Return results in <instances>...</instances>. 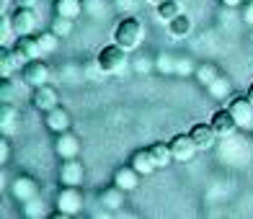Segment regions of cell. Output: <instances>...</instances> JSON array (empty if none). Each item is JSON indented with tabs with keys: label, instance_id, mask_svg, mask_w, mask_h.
I'll return each mask as SVG.
<instances>
[{
	"label": "cell",
	"instance_id": "cell-1",
	"mask_svg": "<svg viewBox=\"0 0 253 219\" xmlns=\"http://www.w3.org/2000/svg\"><path fill=\"white\" fill-rule=\"evenodd\" d=\"M142 39H145V26H142V21L134 18V16H126L124 21H119V26L114 29V41H117L119 47H124L126 52L137 49L142 44Z\"/></svg>",
	"mask_w": 253,
	"mask_h": 219
},
{
	"label": "cell",
	"instance_id": "cell-2",
	"mask_svg": "<svg viewBox=\"0 0 253 219\" xmlns=\"http://www.w3.org/2000/svg\"><path fill=\"white\" fill-rule=\"evenodd\" d=\"M54 206L60 217H73L83 209V193H80V186H62L54 196Z\"/></svg>",
	"mask_w": 253,
	"mask_h": 219
},
{
	"label": "cell",
	"instance_id": "cell-3",
	"mask_svg": "<svg viewBox=\"0 0 253 219\" xmlns=\"http://www.w3.org/2000/svg\"><path fill=\"white\" fill-rule=\"evenodd\" d=\"M96 60H98V65L103 67V73H106V75H119L126 67V49L114 41V44H109V47H103L98 52Z\"/></svg>",
	"mask_w": 253,
	"mask_h": 219
},
{
	"label": "cell",
	"instance_id": "cell-4",
	"mask_svg": "<svg viewBox=\"0 0 253 219\" xmlns=\"http://www.w3.org/2000/svg\"><path fill=\"white\" fill-rule=\"evenodd\" d=\"M21 80H24V85H29V88L47 85V80H49V67L44 65L39 57H37V60H29V62L24 65V70H21Z\"/></svg>",
	"mask_w": 253,
	"mask_h": 219
},
{
	"label": "cell",
	"instance_id": "cell-5",
	"mask_svg": "<svg viewBox=\"0 0 253 219\" xmlns=\"http://www.w3.org/2000/svg\"><path fill=\"white\" fill-rule=\"evenodd\" d=\"M168 145H170V152H173L176 163H191V160L197 157V152H199V147H197V142L191 140V134H176Z\"/></svg>",
	"mask_w": 253,
	"mask_h": 219
},
{
	"label": "cell",
	"instance_id": "cell-6",
	"mask_svg": "<svg viewBox=\"0 0 253 219\" xmlns=\"http://www.w3.org/2000/svg\"><path fill=\"white\" fill-rule=\"evenodd\" d=\"M227 109L233 111V116H235L240 129H251L253 126V103H251L248 96H233Z\"/></svg>",
	"mask_w": 253,
	"mask_h": 219
},
{
	"label": "cell",
	"instance_id": "cell-7",
	"mask_svg": "<svg viewBox=\"0 0 253 219\" xmlns=\"http://www.w3.org/2000/svg\"><path fill=\"white\" fill-rule=\"evenodd\" d=\"M10 21H13V29H16V36H31L34 29H37V10L34 8H16L13 16H10Z\"/></svg>",
	"mask_w": 253,
	"mask_h": 219
},
{
	"label": "cell",
	"instance_id": "cell-8",
	"mask_svg": "<svg viewBox=\"0 0 253 219\" xmlns=\"http://www.w3.org/2000/svg\"><path fill=\"white\" fill-rule=\"evenodd\" d=\"M31 106L37 111H52L54 106H60V93H57V88H52L49 83L47 85H39L34 88V96H31Z\"/></svg>",
	"mask_w": 253,
	"mask_h": 219
},
{
	"label": "cell",
	"instance_id": "cell-9",
	"mask_svg": "<svg viewBox=\"0 0 253 219\" xmlns=\"http://www.w3.org/2000/svg\"><path fill=\"white\" fill-rule=\"evenodd\" d=\"M10 196H13L16 201H21V204H26L29 199L39 196V183H37V178H31V176H18V178H13V183H10Z\"/></svg>",
	"mask_w": 253,
	"mask_h": 219
},
{
	"label": "cell",
	"instance_id": "cell-10",
	"mask_svg": "<svg viewBox=\"0 0 253 219\" xmlns=\"http://www.w3.org/2000/svg\"><path fill=\"white\" fill-rule=\"evenodd\" d=\"M57 176H60L62 186H80L85 178V170H83V163H78V157H70V160H62Z\"/></svg>",
	"mask_w": 253,
	"mask_h": 219
},
{
	"label": "cell",
	"instance_id": "cell-11",
	"mask_svg": "<svg viewBox=\"0 0 253 219\" xmlns=\"http://www.w3.org/2000/svg\"><path fill=\"white\" fill-rule=\"evenodd\" d=\"M44 124H47V129H49V132H54V134H62V132H70L73 119H70V113H67V109H62V106H54L52 111L44 113Z\"/></svg>",
	"mask_w": 253,
	"mask_h": 219
},
{
	"label": "cell",
	"instance_id": "cell-12",
	"mask_svg": "<svg viewBox=\"0 0 253 219\" xmlns=\"http://www.w3.org/2000/svg\"><path fill=\"white\" fill-rule=\"evenodd\" d=\"M189 134H191V140L197 142L199 152H207V149H212V147H214V142H217V137H220V134L214 132L212 121H210V124H194Z\"/></svg>",
	"mask_w": 253,
	"mask_h": 219
},
{
	"label": "cell",
	"instance_id": "cell-13",
	"mask_svg": "<svg viewBox=\"0 0 253 219\" xmlns=\"http://www.w3.org/2000/svg\"><path fill=\"white\" fill-rule=\"evenodd\" d=\"M54 152L60 160H70V157H78L80 155V140L73 134V132H62L57 134V142H54Z\"/></svg>",
	"mask_w": 253,
	"mask_h": 219
},
{
	"label": "cell",
	"instance_id": "cell-14",
	"mask_svg": "<svg viewBox=\"0 0 253 219\" xmlns=\"http://www.w3.org/2000/svg\"><path fill=\"white\" fill-rule=\"evenodd\" d=\"M124 193H126V191L119 188L117 183H114V186H106V188L98 193V204H101L106 212H119L122 206L126 204V201H124Z\"/></svg>",
	"mask_w": 253,
	"mask_h": 219
},
{
	"label": "cell",
	"instance_id": "cell-15",
	"mask_svg": "<svg viewBox=\"0 0 253 219\" xmlns=\"http://www.w3.org/2000/svg\"><path fill=\"white\" fill-rule=\"evenodd\" d=\"M212 126H214V132L220 134V137H230L235 129H240L235 116H233V111L230 109H220V111H214L212 113Z\"/></svg>",
	"mask_w": 253,
	"mask_h": 219
},
{
	"label": "cell",
	"instance_id": "cell-16",
	"mask_svg": "<svg viewBox=\"0 0 253 219\" xmlns=\"http://www.w3.org/2000/svg\"><path fill=\"white\" fill-rule=\"evenodd\" d=\"M129 165L140 173L142 178H145V176H153V173L158 170L155 160H153V155H150V149H137V152L129 157Z\"/></svg>",
	"mask_w": 253,
	"mask_h": 219
},
{
	"label": "cell",
	"instance_id": "cell-17",
	"mask_svg": "<svg viewBox=\"0 0 253 219\" xmlns=\"http://www.w3.org/2000/svg\"><path fill=\"white\" fill-rule=\"evenodd\" d=\"M140 178L142 176L132 165H122V168H117V173H114V183L124 191H134L137 186H140Z\"/></svg>",
	"mask_w": 253,
	"mask_h": 219
},
{
	"label": "cell",
	"instance_id": "cell-18",
	"mask_svg": "<svg viewBox=\"0 0 253 219\" xmlns=\"http://www.w3.org/2000/svg\"><path fill=\"white\" fill-rule=\"evenodd\" d=\"M13 52L18 54V60H26V62L29 60H37V57L44 54L42 47H39V39H31V36H18Z\"/></svg>",
	"mask_w": 253,
	"mask_h": 219
},
{
	"label": "cell",
	"instance_id": "cell-19",
	"mask_svg": "<svg viewBox=\"0 0 253 219\" xmlns=\"http://www.w3.org/2000/svg\"><path fill=\"white\" fill-rule=\"evenodd\" d=\"M207 93L214 101H227V98H233V83H230L225 75H217L212 83L207 85Z\"/></svg>",
	"mask_w": 253,
	"mask_h": 219
},
{
	"label": "cell",
	"instance_id": "cell-20",
	"mask_svg": "<svg viewBox=\"0 0 253 219\" xmlns=\"http://www.w3.org/2000/svg\"><path fill=\"white\" fill-rule=\"evenodd\" d=\"M147 149H150V155H153V160H155L158 168H168L170 163H176L173 152H170V145H166V142H153Z\"/></svg>",
	"mask_w": 253,
	"mask_h": 219
},
{
	"label": "cell",
	"instance_id": "cell-21",
	"mask_svg": "<svg viewBox=\"0 0 253 219\" xmlns=\"http://www.w3.org/2000/svg\"><path fill=\"white\" fill-rule=\"evenodd\" d=\"M83 13V3L80 0H54V16H65V18H78Z\"/></svg>",
	"mask_w": 253,
	"mask_h": 219
},
{
	"label": "cell",
	"instance_id": "cell-22",
	"mask_svg": "<svg viewBox=\"0 0 253 219\" xmlns=\"http://www.w3.org/2000/svg\"><path fill=\"white\" fill-rule=\"evenodd\" d=\"M16 121H18L16 106H13V103H3V106H0V129H3L5 134H10V132H13V126H16Z\"/></svg>",
	"mask_w": 253,
	"mask_h": 219
},
{
	"label": "cell",
	"instance_id": "cell-23",
	"mask_svg": "<svg viewBox=\"0 0 253 219\" xmlns=\"http://www.w3.org/2000/svg\"><path fill=\"white\" fill-rule=\"evenodd\" d=\"M18 54L13 49H3L0 52V77H10L16 70V65H18Z\"/></svg>",
	"mask_w": 253,
	"mask_h": 219
},
{
	"label": "cell",
	"instance_id": "cell-24",
	"mask_svg": "<svg viewBox=\"0 0 253 219\" xmlns=\"http://www.w3.org/2000/svg\"><path fill=\"white\" fill-rule=\"evenodd\" d=\"M181 13H183V10H181V5L176 3V0H163V3L158 5V18L166 21V24H170V21L178 18Z\"/></svg>",
	"mask_w": 253,
	"mask_h": 219
},
{
	"label": "cell",
	"instance_id": "cell-25",
	"mask_svg": "<svg viewBox=\"0 0 253 219\" xmlns=\"http://www.w3.org/2000/svg\"><path fill=\"white\" fill-rule=\"evenodd\" d=\"M194 75H197V83L207 88V85H210L217 75H220V70H217V67H214L212 62H202V65L197 67V70H194Z\"/></svg>",
	"mask_w": 253,
	"mask_h": 219
},
{
	"label": "cell",
	"instance_id": "cell-26",
	"mask_svg": "<svg viewBox=\"0 0 253 219\" xmlns=\"http://www.w3.org/2000/svg\"><path fill=\"white\" fill-rule=\"evenodd\" d=\"M168 31L173 34L176 39H183V36H186V34L191 31V18H189L186 13H181L178 18H173V21L168 24Z\"/></svg>",
	"mask_w": 253,
	"mask_h": 219
},
{
	"label": "cell",
	"instance_id": "cell-27",
	"mask_svg": "<svg viewBox=\"0 0 253 219\" xmlns=\"http://www.w3.org/2000/svg\"><path fill=\"white\" fill-rule=\"evenodd\" d=\"M39 47H42V52L44 54H49V52H57V47H60V36L49 29V31H44V34H39Z\"/></svg>",
	"mask_w": 253,
	"mask_h": 219
},
{
	"label": "cell",
	"instance_id": "cell-28",
	"mask_svg": "<svg viewBox=\"0 0 253 219\" xmlns=\"http://www.w3.org/2000/svg\"><path fill=\"white\" fill-rule=\"evenodd\" d=\"M44 214H47V209H44V201L39 199V196H34V199H29L24 204V217L37 219V217H44Z\"/></svg>",
	"mask_w": 253,
	"mask_h": 219
},
{
	"label": "cell",
	"instance_id": "cell-29",
	"mask_svg": "<svg viewBox=\"0 0 253 219\" xmlns=\"http://www.w3.org/2000/svg\"><path fill=\"white\" fill-rule=\"evenodd\" d=\"M52 31L57 34L60 39H65V36H70L73 34V18H65V16H54V21H52Z\"/></svg>",
	"mask_w": 253,
	"mask_h": 219
},
{
	"label": "cell",
	"instance_id": "cell-30",
	"mask_svg": "<svg viewBox=\"0 0 253 219\" xmlns=\"http://www.w3.org/2000/svg\"><path fill=\"white\" fill-rule=\"evenodd\" d=\"M16 96H18L16 85L10 83L8 77H3V85H0V101H3V103H13V101H16Z\"/></svg>",
	"mask_w": 253,
	"mask_h": 219
},
{
	"label": "cell",
	"instance_id": "cell-31",
	"mask_svg": "<svg viewBox=\"0 0 253 219\" xmlns=\"http://www.w3.org/2000/svg\"><path fill=\"white\" fill-rule=\"evenodd\" d=\"M155 70H160V73H176V57L160 54L155 60Z\"/></svg>",
	"mask_w": 253,
	"mask_h": 219
},
{
	"label": "cell",
	"instance_id": "cell-32",
	"mask_svg": "<svg viewBox=\"0 0 253 219\" xmlns=\"http://www.w3.org/2000/svg\"><path fill=\"white\" fill-rule=\"evenodd\" d=\"M194 70H197V67L191 65L189 57H176V73L178 75H191Z\"/></svg>",
	"mask_w": 253,
	"mask_h": 219
},
{
	"label": "cell",
	"instance_id": "cell-33",
	"mask_svg": "<svg viewBox=\"0 0 253 219\" xmlns=\"http://www.w3.org/2000/svg\"><path fill=\"white\" fill-rule=\"evenodd\" d=\"M243 21L248 26H253V0H248V3L243 5Z\"/></svg>",
	"mask_w": 253,
	"mask_h": 219
},
{
	"label": "cell",
	"instance_id": "cell-34",
	"mask_svg": "<svg viewBox=\"0 0 253 219\" xmlns=\"http://www.w3.org/2000/svg\"><path fill=\"white\" fill-rule=\"evenodd\" d=\"M134 5H137V0H117V8L119 10H126V13H132Z\"/></svg>",
	"mask_w": 253,
	"mask_h": 219
},
{
	"label": "cell",
	"instance_id": "cell-35",
	"mask_svg": "<svg viewBox=\"0 0 253 219\" xmlns=\"http://www.w3.org/2000/svg\"><path fill=\"white\" fill-rule=\"evenodd\" d=\"M16 8H37V0H13Z\"/></svg>",
	"mask_w": 253,
	"mask_h": 219
},
{
	"label": "cell",
	"instance_id": "cell-36",
	"mask_svg": "<svg viewBox=\"0 0 253 219\" xmlns=\"http://www.w3.org/2000/svg\"><path fill=\"white\" fill-rule=\"evenodd\" d=\"M8 152H10V147H8V142L3 140V142H0V160H3V163L8 160Z\"/></svg>",
	"mask_w": 253,
	"mask_h": 219
},
{
	"label": "cell",
	"instance_id": "cell-37",
	"mask_svg": "<svg viewBox=\"0 0 253 219\" xmlns=\"http://www.w3.org/2000/svg\"><path fill=\"white\" fill-rule=\"evenodd\" d=\"M222 5H227V8H238V5H243V0H222Z\"/></svg>",
	"mask_w": 253,
	"mask_h": 219
},
{
	"label": "cell",
	"instance_id": "cell-38",
	"mask_svg": "<svg viewBox=\"0 0 253 219\" xmlns=\"http://www.w3.org/2000/svg\"><path fill=\"white\" fill-rule=\"evenodd\" d=\"M145 3H153V5H155V8H158V5H160V3H163V0H145Z\"/></svg>",
	"mask_w": 253,
	"mask_h": 219
},
{
	"label": "cell",
	"instance_id": "cell-39",
	"mask_svg": "<svg viewBox=\"0 0 253 219\" xmlns=\"http://www.w3.org/2000/svg\"><path fill=\"white\" fill-rule=\"evenodd\" d=\"M248 98H251V103H253V85L248 88Z\"/></svg>",
	"mask_w": 253,
	"mask_h": 219
}]
</instances>
